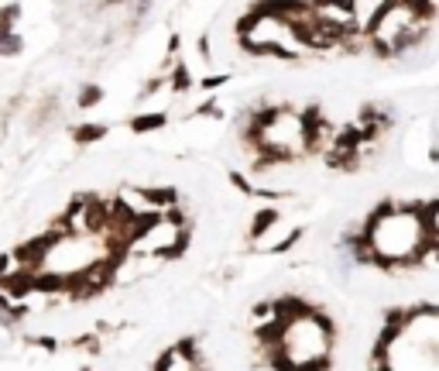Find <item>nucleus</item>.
<instances>
[{"mask_svg": "<svg viewBox=\"0 0 439 371\" xmlns=\"http://www.w3.org/2000/svg\"><path fill=\"white\" fill-rule=\"evenodd\" d=\"M364 237L374 255V269L381 272H409L419 269L422 248L433 241L426 230V217L419 203L384 199L364 217Z\"/></svg>", "mask_w": 439, "mask_h": 371, "instance_id": "nucleus-1", "label": "nucleus"}, {"mask_svg": "<svg viewBox=\"0 0 439 371\" xmlns=\"http://www.w3.org/2000/svg\"><path fill=\"white\" fill-rule=\"evenodd\" d=\"M433 24L436 14H429L419 0H391L367 28V48L377 59H398L415 52L433 35Z\"/></svg>", "mask_w": 439, "mask_h": 371, "instance_id": "nucleus-2", "label": "nucleus"}, {"mask_svg": "<svg viewBox=\"0 0 439 371\" xmlns=\"http://www.w3.org/2000/svg\"><path fill=\"white\" fill-rule=\"evenodd\" d=\"M299 241H302V227L292 224V220H285V217H278L268 230H261L254 241H247V248H254L258 255H285Z\"/></svg>", "mask_w": 439, "mask_h": 371, "instance_id": "nucleus-3", "label": "nucleus"}, {"mask_svg": "<svg viewBox=\"0 0 439 371\" xmlns=\"http://www.w3.org/2000/svg\"><path fill=\"white\" fill-rule=\"evenodd\" d=\"M169 127V110H141L134 117H127V131L131 134H158Z\"/></svg>", "mask_w": 439, "mask_h": 371, "instance_id": "nucleus-4", "label": "nucleus"}, {"mask_svg": "<svg viewBox=\"0 0 439 371\" xmlns=\"http://www.w3.org/2000/svg\"><path fill=\"white\" fill-rule=\"evenodd\" d=\"M69 138H73V145H80V148L100 145V141H106V138H110V124H100V120L73 124V127H69Z\"/></svg>", "mask_w": 439, "mask_h": 371, "instance_id": "nucleus-5", "label": "nucleus"}, {"mask_svg": "<svg viewBox=\"0 0 439 371\" xmlns=\"http://www.w3.org/2000/svg\"><path fill=\"white\" fill-rule=\"evenodd\" d=\"M106 100V90L100 87V83H86V87H80V93H76V107L80 110H93V107H100Z\"/></svg>", "mask_w": 439, "mask_h": 371, "instance_id": "nucleus-6", "label": "nucleus"}, {"mask_svg": "<svg viewBox=\"0 0 439 371\" xmlns=\"http://www.w3.org/2000/svg\"><path fill=\"white\" fill-rule=\"evenodd\" d=\"M21 52H24V35H21V31H7V35H0V59H3V62L17 59Z\"/></svg>", "mask_w": 439, "mask_h": 371, "instance_id": "nucleus-7", "label": "nucleus"}, {"mask_svg": "<svg viewBox=\"0 0 439 371\" xmlns=\"http://www.w3.org/2000/svg\"><path fill=\"white\" fill-rule=\"evenodd\" d=\"M419 206H422V217H426V230H429V237L439 241V196L422 199Z\"/></svg>", "mask_w": 439, "mask_h": 371, "instance_id": "nucleus-8", "label": "nucleus"}]
</instances>
